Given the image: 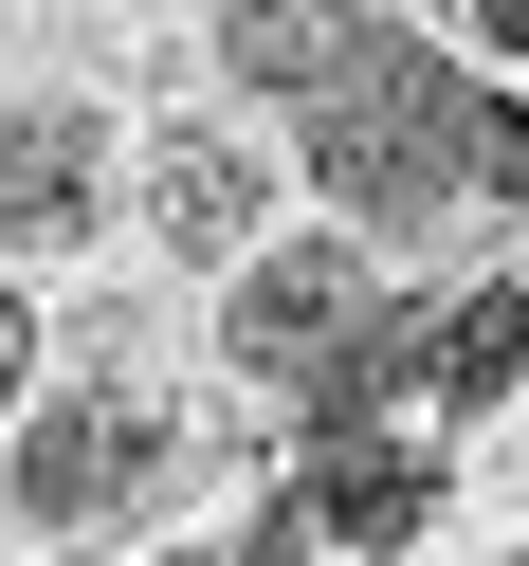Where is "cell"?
<instances>
[{"label":"cell","instance_id":"6da1fadb","mask_svg":"<svg viewBox=\"0 0 529 566\" xmlns=\"http://www.w3.org/2000/svg\"><path fill=\"white\" fill-rule=\"evenodd\" d=\"M475 111H493V92L456 74V55L366 38V55H347V92H329V128H310V184H329L366 238H420V220L475 201Z\"/></svg>","mask_w":529,"mask_h":566},{"label":"cell","instance_id":"7a4b0ae2","mask_svg":"<svg viewBox=\"0 0 529 566\" xmlns=\"http://www.w3.org/2000/svg\"><path fill=\"white\" fill-rule=\"evenodd\" d=\"M165 475H183V439H165L128 384H92V402L19 420V530H110V512H147Z\"/></svg>","mask_w":529,"mask_h":566},{"label":"cell","instance_id":"3957f363","mask_svg":"<svg viewBox=\"0 0 529 566\" xmlns=\"http://www.w3.org/2000/svg\"><path fill=\"white\" fill-rule=\"evenodd\" d=\"M92 220H110V111L92 92H19L0 111V256H55Z\"/></svg>","mask_w":529,"mask_h":566},{"label":"cell","instance_id":"277c9868","mask_svg":"<svg viewBox=\"0 0 529 566\" xmlns=\"http://www.w3.org/2000/svg\"><path fill=\"white\" fill-rule=\"evenodd\" d=\"M366 38H383L366 0H220V74L237 92H310V111H329Z\"/></svg>","mask_w":529,"mask_h":566},{"label":"cell","instance_id":"5b68a950","mask_svg":"<svg viewBox=\"0 0 529 566\" xmlns=\"http://www.w3.org/2000/svg\"><path fill=\"white\" fill-rule=\"evenodd\" d=\"M147 220H165V256H237V238H256V147L183 128V147L147 165Z\"/></svg>","mask_w":529,"mask_h":566},{"label":"cell","instance_id":"8992f818","mask_svg":"<svg viewBox=\"0 0 529 566\" xmlns=\"http://www.w3.org/2000/svg\"><path fill=\"white\" fill-rule=\"evenodd\" d=\"M420 493H438L420 457H329V475H310V530H347V548H402V530H420Z\"/></svg>","mask_w":529,"mask_h":566},{"label":"cell","instance_id":"52a82bcc","mask_svg":"<svg viewBox=\"0 0 529 566\" xmlns=\"http://www.w3.org/2000/svg\"><path fill=\"white\" fill-rule=\"evenodd\" d=\"M511 366H529V293H475L438 329V384H511Z\"/></svg>","mask_w":529,"mask_h":566},{"label":"cell","instance_id":"ba28073f","mask_svg":"<svg viewBox=\"0 0 529 566\" xmlns=\"http://www.w3.org/2000/svg\"><path fill=\"white\" fill-rule=\"evenodd\" d=\"M475 201H529V111H511V92L475 111Z\"/></svg>","mask_w":529,"mask_h":566},{"label":"cell","instance_id":"9c48e42d","mask_svg":"<svg viewBox=\"0 0 529 566\" xmlns=\"http://www.w3.org/2000/svg\"><path fill=\"white\" fill-rule=\"evenodd\" d=\"M19 384H38V311L0 293V420H19Z\"/></svg>","mask_w":529,"mask_h":566},{"label":"cell","instance_id":"30bf717a","mask_svg":"<svg viewBox=\"0 0 529 566\" xmlns=\"http://www.w3.org/2000/svg\"><path fill=\"white\" fill-rule=\"evenodd\" d=\"M475 38H493V55H529V0H475Z\"/></svg>","mask_w":529,"mask_h":566},{"label":"cell","instance_id":"8fae6325","mask_svg":"<svg viewBox=\"0 0 529 566\" xmlns=\"http://www.w3.org/2000/svg\"><path fill=\"white\" fill-rule=\"evenodd\" d=\"M511 566H529V548H511Z\"/></svg>","mask_w":529,"mask_h":566}]
</instances>
